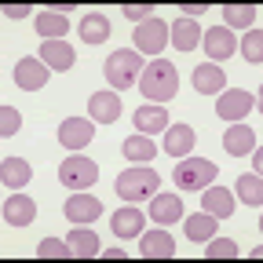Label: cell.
Listing matches in <instances>:
<instances>
[{"mask_svg": "<svg viewBox=\"0 0 263 263\" xmlns=\"http://www.w3.org/2000/svg\"><path fill=\"white\" fill-rule=\"evenodd\" d=\"M95 179H99V164H95L91 157L70 154V157L59 164V183H62L66 190H88Z\"/></svg>", "mask_w": 263, "mask_h": 263, "instance_id": "5b68a950", "label": "cell"}, {"mask_svg": "<svg viewBox=\"0 0 263 263\" xmlns=\"http://www.w3.org/2000/svg\"><path fill=\"white\" fill-rule=\"evenodd\" d=\"M103 73H106V81L114 84V91H124V88H132V81H139V73H143V59H139L136 48H117V51L106 59Z\"/></svg>", "mask_w": 263, "mask_h": 263, "instance_id": "3957f363", "label": "cell"}, {"mask_svg": "<svg viewBox=\"0 0 263 263\" xmlns=\"http://www.w3.org/2000/svg\"><path fill=\"white\" fill-rule=\"evenodd\" d=\"M139 91L150 99V103H161L164 106L179 91V70H176L168 59H154L150 66H143V73H139Z\"/></svg>", "mask_w": 263, "mask_h": 263, "instance_id": "6da1fadb", "label": "cell"}, {"mask_svg": "<svg viewBox=\"0 0 263 263\" xmlns=\"http://www.w3.org/2000/svg\"><path fill=\"white\" fill-rule=\"evenodd\" d=\"M37 256L41 259H73V249H70V241H62V238H44L37 245Z\"/></svg>", "mask_w": 263, "mask_h": 263, "instance_id": "d6a6232c", "label": "cell"}, {"mask_svg": "<svg viewBox=\"0 0 263 263\" xmlns=\"http://www.w3.org/2000/svg\"><path fill=\"white\" fill-rule=\"evenodd\" d=\"M4 15H8V18H26V15H33V8H29V4H8Z\"/></svg>", "mask_w": 263, "mask_h": 263, "instance_id": "8d00e7d4", "label": "cell"}, {"mask_svg": "<svg viewBox=\"0 0 263 263\" xmlns=\"http://www.w3.org/2000/svg\"><path fill=\"white\" fill-rule=\"evenodd\" d=\"M132 44H136V51L161 55V48L168 44V26H164L161 18H146V22L136 26V33H132Z\"/></svg>", "mask_w": 263, "mask_h": 263, "instance_id": "52a82bcc", "label": "cell"}, {"mask_svg": "<svg viewBox=\"0 0 263 263\" xmlns=\"http://www.w3.org/2000/svg\"><path fill=\"white\" fill-rule=\"evenodd\" d=\"M238 197H241L245 205H252V209H256V205H263V183H259V176H256V172H252V176H249V172H245V176H238Z\"/></svg>", "mask_w": 263, "mask_h": 263, "instance_id": "f546056e", "label": "cell"}, {"mask_svg": "<svg viewBox=\"0 0 263 263\" xmlns=\"http://www.w3.org/2000/svg\"><path fill=\"white\" fill-rule=\"evenodd\" d=\"M77 33H81L84 44H106V41H110V18H106L103 11H91V15L81 18Z\"/></svg>", "mask_w": 263, "mask_h": 263, "instance_id": "cb8c5ba5", "label": "cell"}, {"mask_svg": "<svg viewBox=\"0 0 263 263\" xmlns=\"http://www.w3.org/2000/svg\"><path fill=\"white\" fill-rule=\"evenodd\" d=\"M48 77H51V73H48V66H44L41 59H29V55H26V59L15 62V84H18L22 91H41V88L48 84Z\"/></svg>", "mask_w": 263, "mask_h": 263, "instance_id": "ba28073f", "label": "cell"}, {"mask_svg": "<svg viewBox=\"0 0 263 263\" xmlns=\"http://www.w3.org/2000/svg\"><path fill=\"white\" fill-rule=\"evenodd\" d=\"M201 209H205L209 216H216V219H230V216H234V197H230V190L209 183V186L201 190Z\"/></svg>", "mask_w": 263, "mask_h": 263, "instance_id": "d6986e66", "label": "cell"}, {"mask_svg": "<svg viewBox=\"0 0 263 263\" xmlns=\"http://www.w3.org/2000/svg\"><path fill=\"white\" fill-rule=\"evenodd\" d=\"M168 41H172V48H179V51H194L197 44H201V26H197L194 18H176V22L168 26Z\"/></svg>", "mask_w": 263, "mask_h": 263, "instance_id": "44dd1931", "label": "cell"}, {"mask_svg": "<svg viewBox=\"0 0 263 263\" xmlns=\"http://www.w3.org/2000/svg\"><path fill=\"white\" fill-rule=\"evenodd\" d=\"M41 62L48 70H73V44H62V41H48L41 44Z\"/></svg>", "mask_w": 263, "mask_h": 263, "instance_id": "d4e9b609", "label": "cell"}, {"mask_svg": "<svg viewBox=\"0 0 263 263\" xmlns=\"http://www.w3.org/2000/svg\"><path fill=\"white\" fill-rule=\"evenodd\" d=\"M256 106V95H249L245 88H227V91H219V103H216V114H219V121H241V117H249V110Z\"/></svg>", "mask_w": 263, "mask_h": 263, "instance_id": "8992f818", "label": "cell"}, {"mask_svg": "<svg viewBox=\"0 0 263 263\" xmlns=\"http://www.w3.org/2000/svg\"><path fill=\"white\" fill-rule=\"evenodd\" d=\"M238 51H241L252 66H259V62H263V29H259V26H252V29H249V37L238 44Z\"/></svg>", "mask_w": 263, "mask_h": 263, "instance_id": "4dcf8cb0", "label": "cell"}, {"mask_svg": "<svg viewBox=\"0 0 263 263\" xmlns=\"http://www.w3.org/2000/svg\"><path fill=\"white\" fill-rule=\"evenodd\" d=\"M150 219L157 227H172L183 219V201H179V194H154L150 197Z\"/></svg>", "mask_w": 263, "mask_h": 263, "instance_id": "7c38bea8", "label": "cell"}, {"mask_svg": "<svg viewBox=\"0 0 263 263\" xmlns=\"http://www.w3.org/2000/svg\"><path fill=\"white\" fill-rule=\"evenodd\" d=\"M18 128H22L18 110H15V106H4V110H0V136H15Z\"/></svg>", "mask_w": 263, "mask_h": 263, "instance_id": "d590c367", "label": "cell"}, {"mask_svg": "<svg viewBox=\"0 0 263 263\" xmlns=\"http://www.w3.org/2000/svg\"><path fill=\"white\" fill-rule=\"evenodd\" d=\"M33 168H29V161L22 157H4L0 161V183H4V190H22L29 183Z\"/></svg>", "mask_w": 263, "mask_h": 263, "instance_id": "7402d4cb", "label": "cell"}, {"mask_svg": "<svg viewBox=\"0 0 263 263\" xmlns=\"http://www.w3.org/2000/svg\"><path fill=\"white\" fill-rule=\"evenodd\" d=\"M205 11H209L205 4H194V8H190V4H183V8H179V15H183V18H194V15H205Z\"/></svg>", "mask_w": 263, "mask_h": 263, "instance_id": "74e56055", "label": "cell"}, {"mask_svg": "<svg viewBox=\"0 0 263 263\" xmlns=\"http://www.w3.org/2000/svg\"><path fill=\"white\" fill-rule=\"evenodd\" d=\"M124 157L146 164V161L157 157V143H154L150 136H128V139H124Z\"/></svg>", "mask_w": 263, "mask_h": 263, "instance_id": "83f0119b", "label": "cell"}, {"mask_svg": "<svg viewBox=\"0 0 263 263\" xmlns=\"http://www.w3.org/2000/svg\"><path fill=\"white\" fill-rule=\"evenodd\" d=\"M194 143H197V132L190 124H168V128H164V143L161 146H164L168 157H190Z\"/></svg>", "mask_w": 263, "mask_h": 263, "instance_id": "5bb4252c", "label": "cell"}, {"mask_svg": "<svg viewBox=\"0 0 263 263\" xmlns=\"http://www.w3.org/2000/svg\"><path fill=\"white\" fill-rule=\"evenodd\" d=\"M91 139H95V128H91V121H84V117H70V121L59 124V143H62L66 150H81V146H88Z\"/></svg>", "mask_w": 263, "mask_h": 263, "instance_id": "8fae6325", "label": "cell"}, {"mask_svg": "<svg viewBox=\"0 0 263 263\" xmlns=\"http://www.w3.org/2000/svg\"><path fill=\"white\" fill-rule=\"evenodd\" d=\"M121 95L117 91H95L91 99H88V114H91V121H99V124H114L117 117H121Z\"/></svg>", "mask_w": 263, "mask_h": 263, "instance_id": "2e32d148", "label": "cell"}, {"mask_svg": "<svg viewBox=\"0 0 263 263\" xmlns=\"http://www.w3.org/2000/svg\"><path fill=\"white\" fill-rule=\"evenodd\" d=\"M136 128H139V136H157V132L168 128V110H164L161 103H146L136 110Z\"/></svg>", "mask_w": 263, "mask_h": 263, "instance_id": "ac0fdd59", "label": "cell"}, {"mask_svg": "<svg viewBox=\"0 0 263 263\" xmlns=\"http://www.w3.org/2000/svg\"><path fill=\"white\" fill-rule=\"evenodd\" d=\"M256 146H259V136H256L249 124H230V128L223 132V150H227L230 157H249Z\"/></svg>", "mask_w": 263, "mask_h": 263, "instance_id": "9c48e42d", "label": "cell"}, {"mask_svg": "<svg viewBox=\"0 0 263 263\" xmlns=\"http://www.w3.org/2000/svg\"><path fill=\"white\" fill-rule=\"evenodd\" d=\"M201 48L209 51V59L212 62H223V59H230L238 51V41H234V33H230L227 26H216V29H209V33H201Z\"/></svg>", "mask_w": 263, "mask_h": 263, "instance_id": "9a60e30c", "label": "cell"}, {"mask_svg": "<svg viewBox=\"0 0 263 263\" xmlns=\"http://www.w3.org/2000/svg\"><path fill=\"white\" fill-rule=\"evenodd\" d=\"M66 29H70V18H66L62 11H55V8L37 11V33H41V37H48V41H62V37H66Z\"/></svg>", "mask_w": 263, "mask_h": 263, "instance_id": "484cf974", "label": "cell"}, {"mask_svg": "<svg viewBox=\"0 0 263 263\" xmlns=\"http://www.w3.org/2000/svg\"><path fill=\"white\" fill-rule=\"evenodd\" d=\"M143 212L136 209V205H124V209H117L114 212V219H110V230L117 238H139L143 234Z\"/></svg>", "mask_w": 263, "mask_h": 263, "instance_id": "ffe728a7", "label": "cell"}, {"mask_svg": "<svg viewBox=\"0 0 263 263\" xmlns=\"http://www.w3.org/2000/svg\"><path fill=\"white\" fill-rule=\"evenodd\" d=\"M194 88L201 95H219V91H227V73L219 70L216 62H205V66L194 70Z\"/></svg>", "mask_w": 263, "mask_h": 263, "instance_id": "603a6c76", "label": "cell"}, {"mask_svg": "<svg viewBox=\"0 0 263 263\" xmlns=\"http://www.w3.org/2000/svg\"><path fill=\"white\" fill-rule=\"evenodd\" d=\"M161 190V176L150 168V164H136V168H128L117 176V194L124 201H150V197Z\"/></svg>", "mask_w": 263, "mask_h": 263, "instance_id": "7a4b0ae2", "label": "cell"}, {"mask_svg": "<svg viewBox=\"0 0 263 263\" xmlns=\"http://www.w3.org/2000/svg\"><path fill=\"white\" fill-rule=\"evenodd\" d=\"M223 18H227V26H241V29H249V26H256V8H245V4H223Z\"/></svg>", "mask_w": 263, "mask_h": 263, "instance_id": "1f68e13d", "label": "cell"}, {"mask_svg": "<svg viewBox=\"0 0 263 263\" xmlns=\"http://www.w3.org/2000/svg\"><path fill=\"white\" fill-rule=\"evenodd\" d=\"M106 259H124V249H103Z\"/></svg>", "mask_w": 263, "mask_h": 263, "instance_id": "ab89813d", "label": "cell"}, {"mask_svg": "<svg viewBox=\"0 0 263 263\" xmlns=\"http://www.w3.org/2000/svg\"><path fill=\"white\" fill-rule=\"evenodd\" d=\"M33 219H37V201L26 194H11L4 201V223L8 227H29Z\"/></svg>", "mask_w": 263, "mask_h": 263, "instance_id": "e0dca14e", "label": "cell"}, {"mask_svg": "<svg viewBox=\"0 0 263 263\" xmlns=\"http://www.w3.org/2000/svg\"><path fill=\"white\" fill-rule=\"evenodd\" d=\"M139 252L146 259H168V256H176V238L164 227L146 230V234H139Z\"/></svg>", "mask_w": 263, "mask_h": 263, "instance_id": "30bf717a", "label": "cell"}, {"mask_svg": "<svg viewBox=\"0 0 263 263\" xmlns=\"http://www.w3.org/2000/svg\"><path fill=\"white\" fill-rule=\"evenodd\" d=\"M259 168H263V150L256 146V150H252V172L259 176Z\"/></svg>", "mask_w": 263, "mask_h": 263, "instance_id": "f35d334b", "label": "cell"}, {"mask_svg": "<svg viewBox=\"0 0 263 263\" xmlns=\"http://www.w3.org/2000/svg\"><path fill=\"white\" fill-rule=\"evenodd\" d=\"M70 249H73V256L77 259H91V256H99V238H95V230H88V227H77V230H70Z\"/></svg>", "mask_w": 263, "mask_h": 263, "instance_id": "4316f807", "label": "cell"}, {"mask_svg": "<svg viewBox=\"0 0 263 263\" xmlns=\"http://www.w3.org/2000/svg\"><path fill=\"white\" fill-rule=\"evenodd\" d=\"M205 245H209V249H205L209 259H219V256H223V259H234V256H238V241H230V238H216V234H212Z\"/></svg>", "mask_w": 263, "mask_h": 263, "instance_id": "836d02e7", "label": "cell"}, {"mask_svg": "<svg viewBox=\"0 0 263 263\" xmlns=\"http://www.w3.org/2000/svg\"><path fill=\"white\" fill-rule=\"evenodd\" d=\"M183 227H186V238H190V241H209V238L216 234V216L197 212V216L183 219Z\"/></svg>", "mask_w": 263, "mask_h": 263, "instance_id": "f1b7e54d", "label": "cell"}, {"mask_svg": "<svg viewBox=\"0 0 263 263\" xmlns=\"http://www.w3.org/2000/svg\"><path fill=\"white\" fill-rule=\"evenodd\" d=\"M99 216H103V201H99L95 194L77 190L70 201H66V219H70V223H91Z\"/></svg>", "mask_w": 263, "mask_h": 263, "instance_id": "4fadbf2b", "label": "cell"}, {"mask_svg": "<svg viewBox=\"0 0 263 263\" xmlns=\"http://www.w3.org/2000/svg\"><path fill=\"white\" fill-rule=\"evenodd\" d=\"M216 176H219L216 161H205V157H183V161L176 164V172H172V183H176L179 190H205Z\"/></svg>", "mask_w": 263, "mask_h": 263, "instance_id": "277c9868", "label": "cell"}, {"mask_svg": "<svg viewBox=\"0 0 263 263\" xmlns=\"http://www.w3.org/2000/svg\"><path fill=\"white\" fill-rule=\"evenodd\" d=\"M121 15H124L128 22H146L150 15H157V4H124Z\"/></svg>", "mask_w": 263, "mask_h": 263, "instance_id": "e575fe53", "label": "cell"}]
</instances>
